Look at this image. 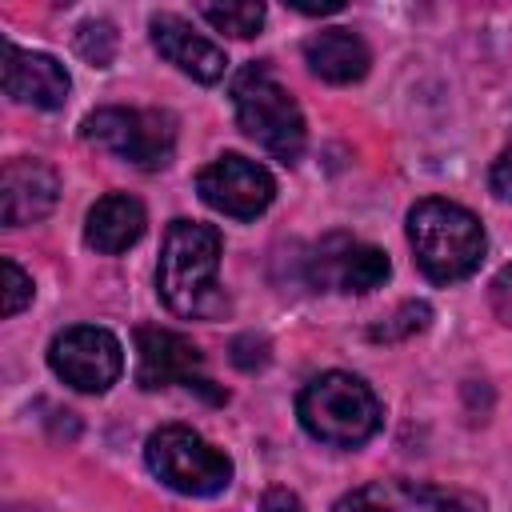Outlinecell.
<instances>
[{
    "label": "cell",
    "mask_w": 512,
    "mask_h": 512,
    "mask_svg": "<svg viewBox=\"0 0 512 512\" xmlns=\"http://www.w3.org/2000/svg\"><path fill=\"white\" fill-rule=\"evenodd\" d=\"M28 304H32V280H28V272L12 256H4V316H16Z\"/></svg>",
    "instance_id": "cell-20"
},
{
    "label": "cell",
    "mask_w": 512,
    "mask_h": 512,
    "mask_svg": "<svg viewBox=\"0 0 512 512\" xmlns=\"http://www.w3.org/2000/svg\"><path fill=\"white\" fill-rule=\"evenodd\" d=\"M148 468L184 496H216L232 480V460L184 424H164L148 436Z\"/></svg>",
    "instance_id": "cell-5"
},
{
    "label": "cell",
    "mask_w": 512,
    "mask_h": 512,
    "mask_svg": "<svg viewBox=\"0 0 512 512\" xmlns=\"http://www.w3.org/2000/svg\"><path fill=\"white\" fill-rule=\"evenodd\" d=\"M60 180L44 160H8L0 172V216L8 228L44 220L56 208Z\"/></svg>",
    "instance_id": "cell-12"
},
{
    "label": "cell",
    "mask_w": 512,
    "mask_h": 512,
    "mask_svg": "<svg viewBox=\"0 0 512 512\" xmlns=\"http://www.w3.org/2000/svg\"><path fill=\"white\" fill-rule=\"evenodd\" d=\"M196 12L212 28L228 32V36H240V40L256 36L260 24H264V4H248V0H240V4H196Z\"/></svg>",
    "instance_id": "cell-17"
},
{
    "label": "cell",
    "mask_w": 512,
    "mask_h": 512,
    "mask_svg": "<svg viewBox=\"0 0 512 512\" xmlns=\"http://www.w3.org/2000/svg\"><path fill=\"white\" fill-rule=\"evenodd\" d=\"M196 192L208 208H216L232 220H252L272 204L276 184H272L268 168H260L256 160H244V156L228 152V156L200 168Z\"/></svg>",
    "instance_id": "cell-9"
},
{
    "label": "cell",
    "mask_w": 512,
    "mask_h": 512,
    "mask_svg": "<svg viewBox=\"0 0 512 512\" xmlns=\"http://www.w3.org/2000/svg\"><path fill=\"white\" fill-rule=\"evenodd\" d=\"M388 256L356 236H324L308 256V280L328 292H372L388 280Z\"/></svg>",
    "instance_id": "cell-10"
},
{
    "label": "cell",
    "mask_w": 512,
    "mask_h": 512,
    "mask_svg": "<svg viewBox=\"0 0 512 512\" xmlns=\"http://www.w3.org/2000/svg\"><path fill=\"white\" fill-rule=\"evenodd\" d=\"M304 432L332 448H356L380 428V404L372 388L352 372H320L296 400Z\"/></svg>",
    "instance_id": "cell-3"
},
{
    "label": "cell",
    "mask_w": 512,
    "mask_h": 512,
    "mask_svg": "<svg viewBox=\"0 0 512 512\" xmlns=\"http://www.w3.org/2000/svg\"><path fill=\"white\" fill-rule=\"evenodd\" d=\"M148 28H152V44H156V52H160L168 64H176L180 72H188L192 80H200V84H216V80L224 76V68H228L224 48H216L212 40H204L200 32H192L180 16L160 12V16H152Z\"/></svg>",
    "instance_id": "cell-14"
},
{
    "label": "cell",
    "mask_w": 512,
    "mask_h": 512,
    "mask_svg": "<svg viewBox=\"0 0 512 512\" xmlns=\"http://www.w3.org/2000/svg\"><path fill=\"white\" fill-rule=\"evenodd\" d=\"M48 364L76 392H108L124 372V348L108 328L76 324L48 344Z\"/></svg>",
    "instance_id": "cell-7"
},
{
    "label": "cell",
    "mask_w": 512,
    "mask_h": 512,
    "mask_svg": "<svg viewBox=\"0 0 512 512\" xmlns=\"http://www.w3.org/2000/svg\"><path fill=\"white\" fill-rule=\"evenodd\" d=\"M264 360H268V344H264L260 336H240V340L232 344V364H236V368L252 372V368H260Z\"/></svg>",
    "instance_id": "cell-21"
},
{
    "label": "cell",
    "mask_w": 512,
    "mask_h": 512,
    "mask_svg": "<svg viewBox=\"0 0 512 512\" xmlns=\"http://www.w3.org/2000/svg\"><path fill=\"white\" fill-rule=\"evenodd\" d=\"M76 52H80L92 68H108L112 56H116V28H112L108 20H92V24H84L80 36H76Z\"/></svg>",
    "instance_id": "cell-18"
},
{
    "label": "cell",
    "mask_w": 512,
    "mask_h": 512,
    "mask_svg": "<svg viewBox=\"0 0 512 512\" xmlns=\"http://www.w3.org/2000/svg\"><path fill=\"white\" fill-rule=\"evenodd\" d=\"M260 512H304L300 496L288 492V488H268L264 500H260Z\"/></svg>",
    "instance_id": "cell-24"
},
{
    "label": "cell",
    "mask_w": 512,
    "mask_h": 512,
    "mask_svg": "<svg viewBox=\"0 0 512 512\" xmlns=\"http://www.w3.org/2000/svg\"><path fill=\"white\" fill-rule=\"evenodd\" d=\"M4 92L20 104L52 112V108H64V100L72 92V80H68L60 60H52L44 52L16 48V44H4Z\"/></svg>",
    "instance_id": "cell-13"
},
{
    "label": "cell",
    "mask_w": 512,
    "mask_h": 512,
    "mask_svg": "<svg viewBox=\"0 0 512 512\" xmlns=\"http://www.w3.org/2000/svg\"><path fill=\"white\" fill-rule=\"evenodd\" d=\"M428 316H432V308H428L424 300H408V304H400L384 324L372 328V340H404V336L420 332V328L428 324Z\"/></svg>",
    "instance_id": "cell-19"
},
{
    "label": "cell",
    "mask_w": 512,
    "mask_h": 512,
    "mask_svg": "<svg viewBox=\"0 0 512 512\" xmlns=\"http://www.w3.org/2000/svg\"><path fill=\"white\" fill-rule=\"evenodd\" d=\"M408 244L416 252L420 272L432 284H456L468 280L484 260V228L480 220L440 196L420 200L408 212Z\"/></svg>",
    "instance_id": "cell-2"
},
{
    "label": "cell",
    "mask_w": 512,
    "mask_h": 512,
    "mask_svg": "<svg viewBox=\"0 0 512 512\" xmlns=\"http://www.w3.org/2000/svg\"><path fill=\"white\" fill-rule=\"evenodd\" d=\"M296 12H304V16H328V12H340L344 4L340 0H328V4H292Z\"/></svg>",
    "instance_id": "cell-25"
},
{
    "label": "cell",
    "mask_w": 512,
    "mask_h": 512,
    "mask_svg": "<svg viewBox=\"0 0 512 512\" xmlns=\"http://www.w3.org/2000/svg\"><path fill=\"white\" fill-rule=\"evenodd\" d=\"M144 204L128 192H108L100 196L92 208H88V220H84V240L104 252V256H116L124 248H132L140 236H144Z\"/></svg>",
    "instance_id": "cell-15"
},
{
    "label": "cell",
    "mask_w": 512,
    "mask_h": 512,
    "mask_svg": "<svg viewBox=\"0 0 512 512\" xmlns=\"http://www.w3.org/2000/svg\"><path fill=\"white\" fill-rule=\"evenodd\" d=\"M84 140L136 164V168H164L176 148V120L160 108H96L80 124Z\"/></svg>",
    "instance_id": "cell-6"
},
{
    "label": "cell",
    "mask_w": 512,
    "mask_h": 512,
    "mask_svg": "<svg viewBox=\"0 0 512 512\" xmlns=\"http://www.w3.org/2000/svg\"><path fill=\"white\" fill-rule=\"evenodd\" d=\"M332 512H488L480 496L416 480H372L332 504Z\"/></svg>",
    "instance_id": "cell-11"
},
{
    "label": "cell",
    "mask_w": 512,
    "mask_h": 512,
    "mask_svg": "<svg viewBox=\"0 0 512 512\" xmlns=\"http://www.w3.org/2000/svg\"><path fill=\"white\" fill-rule=\"evenodd\" d=\"M488 296H492V308H496V316H500L504 324H512V264H508V268H500V272L492 276V288H488Z\"/></svg>",
    "instance_id": "cell-22"
},
{
    "label": "cell",
    "mask_w": 512,
    "mask_h": 512,
    "mask_svg": "<svg viewBox=\"0 0 512 512\" xmlns=\"http://www.w3.org/2000/svg\"><path fill=\"white\" fill-rule=\"evenodd\" d=\"M216 272H220V232L212 224L172 220L160 248V268H156L160 300L176 316L220 320L228 312V296Z\"/></svg>",
    "instance_id": "cell-1"
},
{
    "label": "cell",
    "mask_w": 512,
    "mask_h": 512,
    "mask_svg": "<svg viewBox=\"0 0 512 512\" xmlns=\"http://www.w3.org/2000/svg\"><path fill=\"white\" fill-rule=\"evenodd\" d=\"M136 380L140 388H168V384H184L204 392L208 400H224L220 388H212V380L204 376V356L200 348L172 332V328H136Z\"/></svg>",
    "instance_id": "cell-8"
},
{
    "label": "cell",
    "mask_w": 512,
    "mask_h": 512,
    "mask_svg": "<svg viewBox=\"0 0 512 512\" xmlns=\"http://www.w3.org/2000/svg\"><path fill=\"white\" fill-rule=\"evenodd\" d=\"M232 108L236 124L248 140H256L276 160L292 164L304 152V116L292 92L272 76L268 64H244L232 80Z\"/></svg>",
    "instance_id": "cell-4"
},
{
    "label": "cell",
    "mask_w": 512,
    "mask_h": 512,
    "mask_svg": "<svg viewBox=\"0 0 512 512\" xmlns=\"http://www.w3.org/2000/svg\"><path fill=\"white\" fill-rule=\"evenodd\" d=\"M488 184L500 200H512V144L492 160V172H488Z\"/></svg>",
    "instance_id": "cell-23"
},
{
    "label": "cell",
    "mask_w": 512,
    "mask_h": 512,
    "mask_svg": "<svg viewBox=\"0 0 512 512\" xmlns=\"http://www.w3.org/2000/svg\"><path fill=\"white\" fill-rule=\"evenodd\" d=\"M304 60H308V68L320 80H328V84H352V80H360L368 72L372 52H368V44L356 32H348V28H324V32H316V36L304 40Z\"/></svg>",
    "instance_id": "cell-16"
}]
</instances>
